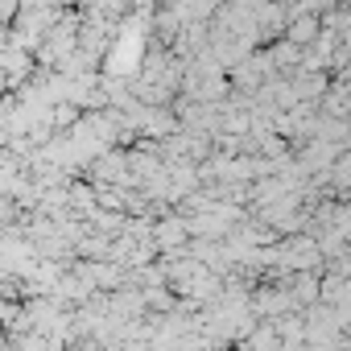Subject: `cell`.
I'll use <instances>...</instances> for the list:
<instances>
[{
    "label": "cell",
    "mask_w": 351,
    "mask_h": 351,
    "mask_svg": "<svg viewBox=\"0 0 351 351\" xmlns=\"http://www.w3.org/2000/svg\"><path fill=\"white\" fill-rule=\"evenodd\" d=\"M314 34H318V25H314L310 17H306V21H293V25H289V42H293V46H306V42H310Z\"/></svg>",
    "instance_id": "1"
}]
</instances>
